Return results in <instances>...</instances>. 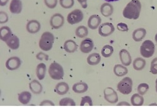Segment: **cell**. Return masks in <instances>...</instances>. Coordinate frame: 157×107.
<instances>
[{
    "label": "cell",
    "instance_id": "cell-40",
    "mask_svg": "<svg viewBox=\"0 0 157 107\" xmlns=\"http://www.w3.org/2000/svg\"><path fill=\"white\" fill-rule=\"evenodd\" d=\"M36 59H38V60H40V61L44 60L45 61H48L49 57L48 55H46L42 52H39L36 55Z\"/></svg>",
    "mask_w": 157,
    "mask_h": 107
},
{
    "label": "cell",
    "instance_id": "cell-33",
    "mask_svg": "<svg viewBox=\"0 0 157 107\" xmlns=\"http://www.w3.org/2000/svg\"><path fill=\"white\" fill-rule=\"evenodd\" d=\"M60 6L65 9H70L74 5V0H59Z\"/></svg>",
    "mask_w": 157,
    "mask_h": 107
},
{
    "label": "cell",
    "instance_id": "cell-35",
    "mask_svg": "<svg viewBox=\"0 0 157 107\" xmlns=\"http://www.w3.org/2000/svg\"><path fill=\"white\" fill-rule=\"evenodd\" d=\"M80 105L81 106H93V103L92 98H91L89 96L83 97L81 98Z\"/></svg>",
    "mask_w": 157,
    "mask_h": 107
},
{
    "label": "cell",
    "instance_id": "cell-8",
    "mask_svg": "<svg viewBox=\"0 0 157 107\" xmlns=\"http://www.w3.org/2000/svg\"><path fill=\"white\" fill-rule=\"evenodd\" d=\"M104 97L108 102L111 104H115L118 101L117 92L111 87H107L104 89Z\"/></svg>",
    "mask_w": 157,
    "mask_h": 107
},
{
    "label": "cell",
    "instance_id": "cell-37",
    "mask_svg": "<svg viewBox=\"0 0 157 107\" xmlns=\"http://www.w3.org/2000/svg\"><path fill=\"white\" fill-rule=\"evenodd\" d=\"M45 5L50 9L55 8L57 5L58 0H44Z\"/></svg>",
    "mask_w": 157,
    "mask_h": 107
},
{
    "label": "cell",
    "instance_id": "cell-21",
    "mask_svg": "<svg viewBox=\"0 0 157 107\" xmlns=\"http://www.w3.org/2000/svg\"><path fill=\"white\" fill-rule=\"evenodd\" d=\"M55 90L59 95H64L69 91V86L65 82H60L56 86Z\"/></svg>",
    "mask_w": 157,
    "mask_h": 107
},
{
    "label": "cell",
    "instance_id": "cell-38",
    "mask_svg": "<svg viewBox=\"0 0 157 107\" xmlns=\"http://www.w3.org/2000/svg\"><path fill=\"white\" fill-rule=\"evenodd\" d=\"M8 21V16L5 11L0 12V23L5 24Z\"/></svg>",
    "mask_w": 157,
    "mask_h": 107
},
{
    "label": "cell",
    "instance_id": "cell-6",
    "mask_svg": "<svg viewBox=\"0 0 157 107\" xmlns=\"http://www.w3.org/2000/svg\"><path fill=\"white\" fill-rule=\"evenodd\" d=\"M84 19V13L82 10L76 9L71 11L67 16V22L70 24H75L81 22Z\"/></svg>",
    "mask_w": 157,
    "mask_h": 107
},
{
    "label": "cell",
    "instance_id": "cell-41",
    "mask_svg": "<svg viewBox=\"0 0 157 107\" xmlns=\"http://www.w3.org/2000/svg\"><path fill=\"white\" fill-rule=\"evenodd\" d=\"M40 106H55V104L50 100H44L40 103Z\"/></svg>",
    "mask_w": 157,
    "mask_h": 107
},
{
    "label": "cell",
    "instance_id": "cell-18",
    "mask_svg": "<svg viewBox=\"0 0 157 107\" xmlns=\"http://www.w3.org/2000/svg\"><path fill=\"white\" fill-rule=\"evenodd\" d=\"M147 35V30L145 28H138L136 29L132 35V38L136 42H141L143 39L145 38Z\"/></svg>",
    "mask_w": 157,
    "mask_h": 107
},
{
    "label": "cell",
    "instance_id": "cell-31",
    "mask_svg": "<svg viewBox=\"0 0 157 107\" xmlns=\"http://www.w3.org/2000/svg\"><path fill=\"white\" fill-rule=\"evenodd\" d=\"M88 29L85 26H78L75 30V35L80 38H85L88 35Z\"/></svg>",
    "mask_w": 157,
    "mask_h": 107
},
{
    "label": "cell",
    "instance_id": "cell-43",
    "mask_svg": "<svg viewBox=\"0 0 157 107\" xmlns=\"http://www.w3.org/2000/svg\"><path fill=\"white\" fill-rule=\"evenodd\" d=\"M117 106H131L128 102L126 101H121L117 103Z\"/></svg>",
    "mask_w": 157,
    "mask_h": 107
},
{
    "label": "cell",
    "instance_id": "cell-12",
    "mask_svg": "<svg viewBox=\"0 0 157 107\" xmlns=\"http://www.w3.org/2000/svg\"><path fill=\"white\" fill-rule=\"evenodd\" d=\"M26 28L29 33L35 34L38 33L41 29V24L38 21L35 20H30L26 26Z\"/></svg>",
    "mask_w": 157,
    "mask_h": 107
},
{
    "label": "cell",
    "instance_id": "cell-17",
    "mask_svg": "<svg viewBox=\"0 0 157 107\" xmlns=\"http://www.w3.org/2000/svg\"><path fill=\"white\" fill-rule=\"evenodd\" d=\"M29 88L32 92L35 95H39L42 92L43 87L36 79H33L29 83Z\"/></svg>",
    "mask_w": 157,
    "mask_h": 107
},
{
    "label": "cell",
    "instance_id": "cell-39",
    "mask_svg": "<svg viewBox=\"0 0 157 107\" xmlns=\"http://www.w3.org/2000/svg\"><path fill=\"white\" fill-rule=\"evenodd\" d=\"M117 29L120 31L126 32L128 31V26L124 23H120L117 24Z\"/></svg>",
    "mask_w": 157,
    "mask_h": 107
},
{
    "label": "cell",
    "instance_id": "cell-2",
    "mask_svg": "<svg viewBox=\"0 0 157 107\" xmlns=\"http://www.w3.org/2000/svg\"><path fill=\"white\" fill-rule=\"evenodd\" d=\"M54 40L53 34L49 31H45L41 36L39 41V47L44 51H48L53 47Z\"/></svg>",
    "mask_w": 157,
    "mask_h": 107
},
{
    "label": "cell",
    "instance_id": "cell-3",
    "mask_svg": "<svg viewBox=\"0 0 157 107\" xmlns=\"http://www.w3.org/2000/svg\"><path fill=\"white\" fill-rule=\"evenodd\" d=\"M48 74L53 79H62L64 76L63 68L59 63L56 62L52 63L48 68Z\"/></svg>",
    "mask_w": 157,
    "mask_h": 107
},
{
    "label": "cell",
    "instance_id": "cell-16",
    "mask_svg": "<svg viewBox=\"0 0 157 107\" xmlns=\"http://www.w3.org/2000/svg\"><path fill=\"white\" fill-rule=\"evenodd\" d=\"M100 11L102 15L104 17H109L112 15L114 11V8L109 3H103L100 8Z\"/></svg>",
    "mask_w": 157,
    "mask_h": 107
},
{
    "label": "cell",
    "instance_id": "cell-9",
    "mask_svg": "<svg viewBox=\"0 0 157 107\" xmlns=\"http://www.w3.org/2000/svg\"><path fill=\"white\" fill-rule=\"evenodd\" d=\"M64 22V17L60 13H56L54 15H52L50 20V26L56 30L60 28L63 25Z\"/></svg>",
    "mask_w": 157,
    "mask_h": 107
},
{
    "label": "cell",
    "instance_id": "cell-22",
    "mask_svg": "<svg viewBox=\"0 0 157 107\" xmlns=\"http://www.w3.org/2000/svg\"><path fill=\"white\" fill-rule=\"evenodd\" d=\"M77 43L72 39L67 40L63 44V49L65 51L69 53H74L77 50Z\"/></svg>",
    "mask_w": 157,
    "mask_h": 107
},
{
    "label": "cell",
    "instance_id": "cell-10",
    "mask_svg": "<svg viewBox=\"0 0 157 107\" xmlns=\"http://www.w3.org/2000/svg\"><path fill=\"white\" fill-rule=\"evenodd\" d=\"M21 65V60L18 57H12L6 60L5 66L8 70L10 71H14L19 68Z\"/></svg>",
    "mask_w": 157,
    "mask_h": 107
},
{
    "label": "cell",
    "instance_id": "cell-28",
    "mask_svg": "<svg viewBox=\"0 0 157 107\" xmlns=\"http://www.w3.org/2000/svg\"><path fill=\"white\" fill-rule=\"evenodd\" d=\"M133 68L135 70L141 71L145 67L146 61L145 60H144L143 58H140V57L135 58V60L133 61Z\"/></svg>",
    "mask_w": 157,
    "mask_h": 107
},
{
    "label": "cell",
    "instance_id": "cell-19",
    "mask_svg": "<svg viewBox=\"0 0 157 107\" xmlns=\"http://www.w3.org/2000/svg\"><path fill=\"white\" fill-rule=\"evenodd\" d=\"M7 46L11 50H17L20 46V39L18 36L15 35H12L11 37L6 42Z\"/></svg>",
    "mask_w": 157,
    "mask_h": 107
},
{
    "label": "cell",
    "instance_id": "cell-13",
    "mask_svg": "<svg viewBox=\"0 0 157 107\" xmlns=\"http://www.w3.org/2000/svg\"><path fill=\"white\" fill-rule=\"evenodd\" d=\"M120 58L122 65L128 66H129L132 62V56L130 55V53L126 49H122L120 51Z\"/></svg>",
    "mask_w": 157,
    "mask_h": 107
},
{
    "label": "cell",
    "instance_id": "cell-20",
    "mask_svg": "<svg viewBox=\"0 0 157 107\" xmlns=\"http://www.w3.org/2000/svg\"><path fill=\"white\" fill-rule=\"evenodd\" d=\"M47 72V66L45 63H39L36 68V75L39 80H42L45 78Z\"/></svg>",
    "mask_w": 157,
    "mask_h": 107
},
{
    "label": "cell",
    "instance_id": "cell-7",
    "mask_svg": "<svg viewBox=\"0 0 157 107\" xmlns=\"http://www.w3.org/2000/svg\"><path fill=\"white\" fill-rule=\"evenodd\" d=\"M115 30L114 25L111 23H104L99 26L98 33L103 37H107L111 35Z\"/></svg>",
    "mask_w": 157,
    "mask_h": 107
},
{
    "label": "cell",
    "instance_id": "cell-23",
    "mask_svg": "<svg viewBox=\"0 0 157 107\" xmlns=\"http://www.w3.org/2000/svg\"><path fill=\"white\" fill-rule=\"evenodd\" d=\"M113 71H114V74L117 76H119V77L127 75L128 73V70L126 67V66H124L123 65H122L120 64L116 65L114 66Z\"/></svg>",
    "mask_w": 157,
    "mask_h": 107
},
{
    "label": "cell",
    "instance_id": "cell-46",
    "mask_svg": "<svg viewBox=\"0 0 157 107\" xmlns=\"http://www.w3.org/2000/svg\"><path fill=\"white\" fill-rule=\"evenodd\" d=\"M155 88H156V91L157 92V78H156V82H155Z\"/></svg>",
    "mask_w": 157,
    "mask_h": 107
},
{
    "label": "cell",
    "instance_id": "cell-11",
    "mask_svg": "<svg viewBox=\"0 0 157 107\" xmlns=\"http://www.w3.org/2000/svg\"><path fill=\"white\" fill-rule=\"evenodd\" d=\"M94 42L90 38H87L81 42L80 44V50L83 53H89L94 48Z\"/></svg>",
    "mask_w": 157,
    "mask_h": 107
},
{
    "label": "cell",
    "instance_id": "cell-45",
    "mask_svg": "<svg viewBox=\"0 0 157 107\" xmlns=\"http://www.w3.org/2000/svg\"><path fill=\"white\" fill-rule=\"evenodd\" d=\"M104 1L107 2V3H110V2H114L120 1V0H104Z\"/></svg>",
    "mask_w": 157,
    "mask_h": 107
},
{
    "label": "cell",
    "instance_id": "cell-24",
    "mask_svg": "<svg viewBox=\"0 0 157 107\" xmlns=\"http://www.w3.org/2000/svg\"><path fill=\"white\" fill-rule=\"evenodd\" d=\"M11 35V30L8 26H2V27L0 28V39H1V40H2L3 42H6Z\"/></svg>",
    "mask_w": 157,
    "mask_h": 107
},
{
    "label": "cell",
    "instance_id": "cell-32",
    "mask_svg": "<svg viewBox=\"0 0 157 107\" xmlns=\"http://www.w3.org/2000/svg\"><path fill=\"white\" fill-rule=\"evenodd\" d=\"M149 90V85L147 83H140L137 88L138 93L141 95H145Z\"/></svg>",
    "mask_w": 157,
    "mask_h": 107
},
{
    "label": "cell",
    "instance_id": "cell-29",
    "mask_svg": "<svg viewBox=\"0 0 157 107\" xmlns=\"http://www.w3.org/2000/svg\"><path fill=\"white\" fill-rule=\"evenodd\" d=\"M131 103L133 106H142L144 103V98L139 93H135L131 98Z\"/></svg>",
    "mask_w": 157,
    "mask_h": 107
},
{
    "label": "cell",
    "instance_id": "cell-25",
    "mask_svg": "<svg viewBox=\"0 0 157 107\" xmlns=\"http://www.w3.org/2000/svg\"><path fill=\"white\" fill-rule=\"evenodd\" d=\"M101 60V57L97 53H93L88 56L87 58V63L90 66H95L98 65Z\"/></svg>",
    "mask_w": 157,
    "mask_h": 107
},
{
    "label": "cell",
    "instance_id": "cell-34",
    "mask_svg": "<svg viewBox=\"0 0 157 107\" xmlns=\"http://www.w3.org/2000/svg\"><path fill=\"white\" fill-rule=\"evenodd\" d=\"M60 106H75V103L71 98H63L59 101Z\"/></svg>",
    "mask_w": 157,
    "mask_h": 107
},
{
    "label": "cell",
    "instance_id": "cell-26",
    "mask_svg": "<svg viewBox=\"0 0 157 107\" xmlns=\"http://www.w3.org/2000/svg\"><path fill=\"white\" fill-rule=\"evenodd\" d=\"M32 98L31 93L28 91H24L18 94V100L23 105L28 104Z\"/></svg>",
    "mask_w": 157,
    "mask_h": 107
},
{
    "label": "cell",
    "instance_id": "cell-4",
    "mask_svg": "<svg viewBox=\"0 0 157 107\" xmlns=\"http://www.w3.org/2000/svg\"><path fill=\"white\" fill-rule=\"evenodd\" d=\"M117 89L123 95H129L132 92L133 80L129 77H125L117 83Z\"/></svg>",
    "mask_w": 157,
    "mask_h": 107
},
{
    "label": "cell",
    "instance_id": "cell-14",
    "mask_svg": "<svg viewBox=\"0 0 157 107\" xmlns=\"http://www.w3.org/2000/svg\"><path fill=\"white\" fill-rule=\"evenodd\" d=\"M101 21V17L97 15L90 16L87 21L88 27L91 30H96L100 26Z\"/></svg>",
    "mask_w": 157,
    "mask_h": 107
},
{
    "label": "cell",
    "instance_id": "cell-42",
    "mask_svg": "<svg viewBox=\"0 0 157 107\" xmlns=\"http://www.w3.org/2000/svg\"><path fill=\"white\" fill-rule=\"evenodd\" d=\"M77 2L80 3L82 8L86 9L87 8V0H77Z\"/></svg>",
    "mask_w": 157,
    "mask_h": 107
},
{
    "label": "cell",
    "instance_id": "cell-47",
    "mask_svg": "<svg viewBox=\"0 0 157 107\" xmlns=\"http://www.w3.org/2000/svg\"><path fill=\"white\" fill-rule=\"evenodd\" d=\"M155 42H156V43H157V33L156 34V35H155Z\"/></svg>",
    "mask_w": 157,
    "mask_h": 107
},
{
    "label": "cell",
    "instance_id": "cell-1",
    "mask_svg": "<svg viewBox=\"0 0 157 107\" xmlns=\"http://www.w3.org/2000/svg\"><path fill=\"white\" fill-rule=\"evenodd\" d=\"M141 3L140 0H132L129 2L123 11V15L129 20H137L140 15Z\"/></svg>",
    "mask_w": 157,
    "mask_h": 107
},
{
    "label": "cell",
    "instance_id": "cell-27",
    "mask_svg": "<svg viewBox=\"0 0 157 107\" xmlns=\"http://www.w3.org/2000/svg\"><path fill=\"white\" fill-rule=\"evenodd\" d=\"M88 90V85L84 82H78L72 87V90L76 93H84Z\"/></svg>",
    "mask_w": 157,
    "mask_h": 107
},
{
    "label": "cell",
    "instance_id": "cell-44",
    "mask_svg": "<svg viewBox=\"0 0 157 107\" xmlns=\"http://www.w3.org/2000/svg\"><path fill=\"white\" fill-rule=\"evenodd\" d=\"M9 0H0V5L1 6H5L8 2Z\"/></svg>",
    "mask_w": 157,
    "mask_h": 107
},
{
    "label": "cell",
    "instance_id": "cell-36",
    "mask_svg": "<svg viewBox=\"0 0 157 107\" xmlns=\"http://www.w3.org/2000/svg\"><path fill=\"white\" fill-rule=\"evenodd\" d=\"M150 72L153 75L157 74V57L154 58L151 62Z\"/></svg>",
    "mask_w": 157,
    "mask_h": 107
},
{
    "label": "cell",
    "instance_id": "cell-30",
    "mask_svg": "<svg viewBox=\"0 0 157 107\" xmlns=\"http://www.w3.org/2000/svg\"><path fill=\"white\" fill-rule=\"evenodd\" d=\"M114 53V48L111 45H104L101 50V55L104 58L110 57Z\"/></svg>",
    "mask_w": 157,
    "mask_h": 107
},
{
    "label": "cell",
    "instance_id": "cell-5",
    "mask_svg": "<svg viewBox=\"0 0 157 107\" xmlns=\"http://www.w3.org/2000/svg\"><path fill=\"white\" fill-rule=\"evenodd\" d=\"M155 45L151 40H145L140 47V53L143 57L149 58L155 53Z\"/></svg>",
    "mask_w": 157,
    "mask_h": 107
},
{
    "label": "cell",
    "instance_id": "cell-15",
    "mask_svg": "<svg viewBox=\"0 0 157 107\" xmlns=\"http://www.w3.org/2000/svg\"><path fill=\"white\" fill-rule=\"evenodd\" d=\"M23 9L21 0H11L10 5V11L13 14H20Z\"/></svg>",
    "mask_w": 157,
    "mask_h": 107
}]
</instances>
